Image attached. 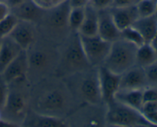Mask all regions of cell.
Here are the masks:
<instances>
[{"label":"cell","instance_id":"obj_1","mask_svg":"<svg viewBox=\"0 0 157 127\" xmlns=\"http://www.w3.org/2000/svg\"><path fill=\"white\" fill-rule=\"evenodd\" d=\"M76 102L63 78L53 75L31 85L30 110L38 114L64 119Z\"/></svg>","mask_w":157,"mask_h":127},{"label":"cell","instance_id":"obj_2","mask_svg":"<svg viewBox=\"0 0 157 127\" xmlns=\"http://www.w3.org/2000/svg\"><path fill=\"white\" fill-rule=\"evenodd\" d=\"M29 61L28 79L31 84L55 75L58 61V45L39 35L36 41L26 50Z\"/></svg>","mask_w":157,"mask_h":127},{"label":"cell","instance_id":"obj_3","mask_svg":"<svg viewBox=\"0 0 157 127\" xmlns=\"http://www.w3.org/2000/svg\"><path fill=\"white\" fill-rule=\"evenodd\" d=\"M63 80L77 102L94 106H100L104 103L98 67H90L84 71L73 73L63 77Z\"/></svg>","mask_w":157,"mask_h":127},{"label":"cell","instance_id":"obj_4","mask_svg":"<svg viewBox=\"0 0 157 127\" xmlns=\"http://www.w3.org/2000/svg\"><path fill=\"white\" fill-rule=\"evenodd\" d=\"M93 67L87 61L78 32H71L58 45V61L55 75L65 77Z\"/></svg>","mask_w":157,"mask_h":127},{"label":"cell","instance_id":"obj_5","mask_svg":"<svg viewBox=\"0 0 157 127\" xmlns=\"http://www.w3.org/2000/svg\"><path fill=\"white\" fill-rule=\"evenodd\" d=\"M70 10L68 1L45 10L37 24L40 36L58 45L61 44L71 32L68 25Z\"/></svg>","mask_w":157,"mask_h":127},{"label":"cell","instance_id":"obj_6","mask_svg":"<svg viewBox=\"0 0 157 127\" xmlns=\"http://www.w3.org/2000/svg\"><path fill=\"white\" fill-rule=\"evenodd\" d=\"M7 101L2 110V119L11 123L23 125L30 110L31 83L28 78L7 84Z\"/></svg>","mask_w":157,"mask_h":127},{"label":"cell","instance_id":"obj_7","mask_svg":"<svg viewBox=\"0 0 157 127\" xmlns=\"http://www.w3.org/2000/svg\"><path fill=\"white\" fill-rule=\"evenodd\" d=\"M137 48L136 45L122 38L113 41L103 66L110 71L121 75L136 65Z\"/></svg>","mask_w":157,"mask_h":127},{"label":"cell","instance_id":"obj_8","mask_svg":"<svg viewBox=\"0 0 157 127\" xmlns=\"http://www.w3.org/2000/svg\"><path fill=\"white\" fill-rule=\"evenodd\" d=\"M104 116L106 124L113 126H145L151 125L137 110L113 100L107 104Z\"/></svg>","mask_w":157,"mask_h":127},{"label":"cell","instance_id":"obj_9","mask_svg":"<svg viewBox=\"0 0 157 127\" xmlns=\"http://www.w3.org/2000/svg\"><path fill=\"white\" fill-rule=\"evenodd\" d=\"M81 46L87 61L93 67L102 66L108 55L111 42L101 38L99 35L84 36L79 35Z\"/></svg>","mask_w":157,"mask_h":127},{"label":"cell","instance_id":"obj_10","mask_svg":"<svg viewBox=\"0 0 157 127\" xmlns=\"http://www.w3.org/2000/svg\"><path fill=\"white\" fill-rule=\"evenodd\" d=\"M8 36L14 40L22 50H26L39 38V32L35 23L18 20Z\"/></svg>","mask_w":157,"mask_h":127},{"label":"cell","instance_id":"obj_11","mask_svg":"<svg viewBox=\"0 0 157 127\" xmlns=\"http://www.w3.org/2000/svg\"><path fill=\"white\" fill-rule=\"evenodd\" d=\"M98 77L103 102L105 105L114 100V95L119 90L121 75L117 74L105 67H98Z\"/></svg>","mask_w":157,"mask_h":127},{"label":"cell","instance_id":"obj_12","mask_svg":"<svg viewBox=\"0 0 157 127\" xmlns=\"http://www.w3.org/2000/svg\"><path fill=\"white\" fill-rule=\"evenodd\" d=\"M29 61L27 52L22 50L19 54L6 67L4 71L0 74L2 80L6 84L15 81L28 78Z\"/></svg>","mask_w":157,"mask_h":127},{"label":"cell","instance_id":"obj_13","mask_svg":"<svg viewBox=\"0 0 157 127\" xmlns=\"http://www.w3.org/2000/svg\"><path fill=\"white\" fill-rule=\"evenodd\" d=\"M148 85L145 69L134 65L121 75L119 90H143Z\"/></svg>","mask_w":157,"mask_h":127},{"label":"cell","instance_id":"obj_14","mask_svg":"<svg viewBox=\"0 0 157 127\" xmlns=\"http://www.w3.org/2000/svg\"><path fill=\"white\" fill-rule=\"evenodd\" d=\"M98 35L111 43L121 38V31L115 24L110 9L98 11Z\"/></svg>","mask_w":157,"mask_h":127},{"label":"cell","instance_id":"obj_15","mask_svg":"<svg viewBox=\"0 0 157 127\" xmlns=\"http://www.w3.org/2000/svg\"><path fill=\"white\" fill-rule=\"evenodd\" d=\"M110 11L115 24L121 31L133 25L140 17L136 4L129 6H112Z\"/></svg>","mask_w":157,"mask_h":127},{"label":"cell","instance_id":"obj_16","mask_svg":"<svg viewBox=\"0 0 157 127\" xmlns=\"http://www.w3.org/2000/svg\"><path fill=\"white\" fill-rule=\"evenodd\" d=\"M45 10L37 6L32 0H25L21 5L11 9L10 12L18 20L30 21L38 24Z\"/></svg>","mask_w":157,"mask_h":127},{"label":"cell","instance_id":"obj_17","mask_svg":"<svg viewBox=\"0 0 157 127\" xmlns=\"http://www.w3.org/2000/svg\"><path fill=\"white\" fill-rule=\"evenodd\" d=\"M22 50L19 45L9 36L1 38L0 41V74L6 67Z\"/></svg>","mask_w":157,"mask_h":127},{"label":"cell","instance_id":"obj_18","mask_svg":"<svg viewBox=\"0 0 157 127\" xmlns=\"http://www.w3.org/2000/svg\"><path fill=\"white\" fill-rule=\"evenodd\" d=\"M23 125L38 127H62L66 126L67 123L64 121V119L44 116L30 110Z\"/></svg>","mask_w":157,"mask_h":127},{"label":"cell","instance_id":"obj_19","mask_svg":"<svg viewBox=\"0 0 157 127\" xmlns=\"http://www.w3.org/2000/svg\"><path fill=\"white\" fill-rule=\"evenodd\" d=\"M143 90H118L114 95V99L140 112L144 104Z\"/></svg>","mask_w":157,"mask_h":127},{"label":"cell","instance_id":"obj_20","mask_svg":"<svg viewBox=\"0 0 157 127\" xmlns=\"http://www.w3.org/2000/svg\"><path fill=\"white\" fill-rule=\"evenodd\" d=\"M78 32L79 35L84 36L98 35V11L90 5L85 7L84 20Z\"/></svg>","mask_w":157,"mask_h":127},{"label":"cell","instance_id":"obj_21","mask_svg":"<svg viewBox=\"0 0 157 127\" xmlns=\"http://www.w3.org/2000/svg\"><path fill=\"white\" fill-rule=\"evenodd\" d=\"M132 26L141 34L146 43H150L157 32V18L155 15L139 17Z\"/></svg>","mask_w":157,"mask_h":127},{"label":"cell","instance_id":"obj_22","mask_svg":"<svg viewBox=\"0 0 157 127\" xmlns=\"http://www.w3.org/2000/svg\"><path fill=\"white\" fill-rule=\"evenodd\" d=\"M156 61L157 54L150 43H145L138 47L136 54V65L146 68Z\"/></svg>","mask_w":157,"mask_h":127},{"label":"cell","instance_id":"obj_23","mask_svg":"<svg viewBox=\"0 0 157 127\" xmlns=\"http://www.w3.org/2000/svg\"><path fill=\"white\" fill-rule=\"evenodd\" d=\"M85 7H71L68 15V25L71 32H78L79 30L84 18Z\"/></svg>","mask_w":157,"mask_h":127},{"label":"cell","instance_id":"obj_24","mask_svg":"<svg viewBox=\"0 0 157 127\" xmlns=\"http://www.w3.org/2000/svg\"><path fill=\"white\" fill-rule=\"evenodd\" d=\"M121 38L133 44L137 47H140L146 43L141 34L133 26L127 27L121 31Z\"/></svg>","mask_w":157,"mask_h":127},{"label":"cell","instance_id":"obj_25","mask_svg":"<svg viewBox=\"0 0 157 127\" xmlns=\"http://www.w3.org/2000/svg\"><path fill=\"white\" fill-rule=\"evenodd\" d=\"M18 19L12 13L9 12L0 21V38L8 36L18 23Z\"/></svg>","mask_w":157,"mask_h":127},{"label":"cell","instance_id":"obj_26","mask_svg":"<svg viewBox=\"0 0 157 127\" xmlns=\"http://www.w3.org/2000/svg\"><path fill=\"white\" fill-rule=\"evenodd\" d=\"M140 17H148L154 15L156 11V2L153 0H140L136 3Z\"/></svg>","mask_w":157,"mask_h":127},{"label":"cell","instance_id":"obj_27","mask_svg":"<svg viewBox=\"0 0 157 127\" xmlns=\"http://www.w3.org/2000/svg\"><path fill=\"white\" fill-rule=\"evenodd\" d=\"M144 103L157 102V86L148 85L143 90Z\"/></svg>","mask_w":157,"mask_h":127},{"label":"cell","instance_id":"obj_28","mask_svg":"<svg viewBox=\"0 0 157 127\" xmlns=\"http://www.w3.org/2000/svg\"><path fill=\"white\" fill-rule=\"evenodd\" d=\"M144 69L148 80L149 85L157 86V61Z\"/></svg>","mask_w":157,"mask_h":127},{"label":"cell","instance_id":"obj_29","mask_svg":"<svg viewBox=\"0 0 157 127\" xmlns=\"http://www.w3.org/2000/svg\"><path fill=\"white\" fill-rule=\"evenodd\" d=\"M115 0H90L88 5L96 9L97 11L110 9L113 6Z\"/></svg>","mask_w":157,"mask_h":127},{"label":"cell","instance_id":"obj_30","mask_svg":"<svg viewBox=\"0 0 157 127\" xmlns=\"http://www.w3.org/2000/svg\"><path fill=\"white\" fill-rule=\"evenodd\" d=\"M8 93H9V87L2 80L0 81V110L4 109L7 101Z\"/></svg>","mask_w":157,"mask_h":127},{"label":"cell","instance_id":"obj_31","mask_svg":"<svg viewBox=\"0 0 157 127\" xmlns=\"http://www.w3.org/2000/svg\"><path fill=\"white\" fill-rule=\"evenodd\" d=\"M142 115L150 125L157 126V109Z\"/></svg>","mask_w":157,"mask_h":127},{"label":"cell","instance_id":"obj_32","mask_svg":"<svg viewBox=\"0 0 157 127\" xmlns=\"http://www.w3.org/2000/svg\"><path fill=\"white\" fill-rule=\"evenodd\" d=\"M37 6L44 10H48L53 7V0H32Z\"/></svg>","mask_w":157,"mask_h":127},{"label":"cell","instance_id":"obj_33","mask_svg":"<svg viewBox=\"0 0 157 127\" xmlns=\"http://www.w3.org/2000/svg\"><path fill=\"white\" fill-rule=\"evenodd\" d=\"M90 0H68L69 4L71 8L85 7L88 5Z\"/></svg>","mask_w":157,"mask_h":127},{"label":"cell","instance_id":"obj_34","mask_svg":"<svg viewBox=\"0 0 157 127\" xmlns=\"http://www.w3.org/2000/svg\"><path fill=\"white\" fill-rule=\"evenodd\" d=\"M139 0H115L113 6H129L136 5Z\"/></svg>","mask_w":157,"mask_h":127},{"label":"cell","instance_id":"obj_35","mask_svg":"<svg viewBox=\"0 0 157 127\" xmlns=\"http://www.w3.org/2000/svg\"><path fill=\"white\" fill-rule=\"evenodd\" d=\"M10 12L9 7L5 3L0 2V21Z\"/></svg>","mask_w":157,"mask_h":127},{"label":"cell","instance_id":"obj_36","mask_svg":"<svg viewBox=\"0 0 157 127\" xmlns=\"http://www.w3.org/2000/svg\"><path fill=\"white\" fill-rule=\"evenodd\" d=\"M25 0H7L5 4L9 7V10L14 9V8L17 7L19 5H21L23 2H25Z\"/></svg>","mask_w":157,"mask_h":127},{"label":"cell","instance_id":"obj_37","mask_svg":"<svg viewBox=\"0 0 157 127\" xmlns=\"http://www.w3.org/2000/svg\"><path fill=\"white\" fill-rule=\"evenodd\" d=\"M150 44H151V46L153 47V48L154 49L155 51H156L157 54V32H156V35H155V36L153 38V39L150 41Z\"/></svg>","mask_w":157,"mask_h":127},{"label":"cell","instance_id":"obj_38","mask_svg":"<svg viewBox=\"0 0 157 127\" xmlns=\"http://www.w3.org/2000/svg\"><path fill=\"white\" fill-rule=\"evenodd\" d=\"M67 1H68V0H53V5L54 6H57V5L61 4V3Z\"/></svg>","mask_w":157,"mask_h":127},{"label":"cell","instance_id":"obj_39","mask_svg":"<svg viewBox=\"0 0 157 127\" xmlns=\"http://www.w3.org/2000/svg\"><path fill=\"white\" fill-rule=\"evenodd\" d=\"M155 16L157 18V2L156 3V11H155V14H154Z\"/></svg>","mask_w":157,"mask_h":127},{"label":"cell","instance_id":"obj_40","mask_svg":"<svg viewBox=\"0 0 157 127\" xmlns=\"http://www.w3.org/2000/svg\"><path fill=\"white\" fill-rule=\"evenodd\" d=\"M6 1H7V0H0V2H2V3H6Z\"/></svg>","mask_w":157,"mask_h":127},{"label":"cell","instance_id":"obj_41","mask_svg":"<svg viewBox=\"0 0 157 127\" xmlns=\"http://www.w3.org/2000/svg\"><path fill=\"white\" fill-rule=\"evenodd\" d=\"M2 119V112H1V110H0V119Z\"/></svg>","mask_w":157,"mask_h":127},{"label":"cell","instance_id":"obj_42","mask_svg":"<svg viewBox=\"0 0 157 127\" xmlns=\"http://www.w3.org/2000/svg\"><path fill=\"white\" fill-rule=\"evenodd\" d=\"M153 1H154V2H156V3L157 2V0H153Z\"/></svg>","mask_w":157,"mask_h":127},{"label":"cell","instance_id":"obj_43","mask_svg":"<svg viewBox=\"0 0 157 127\" xmlns=\"http://www.w3.org/2000/svg\"><path fill=\"white\" fill-rule=\"evenodd\" d=\"M0 81H2V79H1V77H0Z\"/></svg>","mask_w":157,"mask_h":127},{"label":"cell","instance_id":"obj_44","mask_svg":"<svg viewBox=\"0 0 157 127\" xmlns=\"http://www.w3.org/2000/svg\"><path fill=\"white\" fill-rule=\"evenodd\" d=\"M0 41H1V38H0Z\"/></svg>","mask_w":157,"mask_h":127},{"label":"cell","instance_id":"obj_45","mask_svg":"<svg viewBox=\"0 0 157 127\" xmlns=\"http://www.w3.org/2000/svg\"><path fill=\"white\" fill-rule=\"evenodd\" d=\"M139 1H140V0H139Z\"/></svg>","mask_w":157,"mask_h":127}]
</instances>
